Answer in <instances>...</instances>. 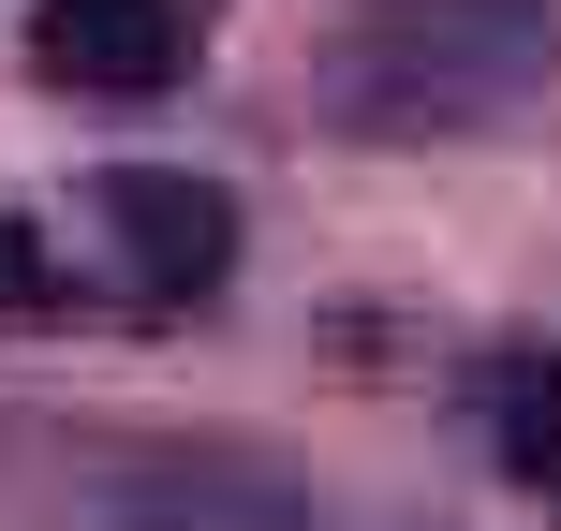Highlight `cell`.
<instances>
[{
  "mask_svg": "<svg viewBox=\"0 0 561 531\" xmlns=\"http://www.w3.org/2000/svg\"><path fill=\"white\" fill-rule=\"evenodd\" d=\"M561 74V0H340L310 104L355 148H458Z\"/></svg>",
  "mask_w": 561,
  "mask_h": 531,
  "instance_id": "cell-1",
  "label": "cell"
},
{
  "mask_svg": "<svg viewBox=\"0 0 561 531\" xmlns=\"http://www.w3.org/2000/svg\"><path fill=\"white\" fill-rule=\"evenodd\" d=\"M473 414H488V443H503V473L533 487V503H561V355L547 339H503V355L473 369Z\"/></svg>",
  "mask_w": 561,
  "mask_h": 531,
  "instance_id": "cell-5",
  "label": "cell"
},
{
  "mask_svg": "<svg viewBox=\"0 0 561 531\" xmlns=\"http://www.w3.org/2000/svg\"><path fill=\"white\" fill-rule=\"evenodd\" d=\"M89 207H104L118 266H134L163 310H207L237 280V193H222V177H193V163H104Z\"/></svg>",
  "mask_w": 561,
  "mask_h": 531,
  "instance_id": "cell-3",
  "label": "cell"
},
{
  "mask_svg": "<svg viewBox=\"0 0 561 531\" xmlns=\"http://www.w3.org/2000/svg\"><path fill=\"white\" fill-rule=\"evenodd\" d=\"M30 74L75 104H163L193 74V0H45L30 15Z\"/></svg>",
  "mask_w": 561,
  "mask_h": 531,
  "instance_id": "cell-4",
  "label": "cell"
},
{
  "mask_svg": "<svg viewBox=\"0 0 561 531\" xmlns=\"http://www.w3.org/2000/svg\"><path fill=\"white\" fill-rule=\"evenodd\" d=\"M89 531H310V487L266 443H104Z\"/></svg>",
  "mask_w": 561,
  "mask_h": 531,
  "instance_id": "cell-2",
  "label": "cell"
}]
</instances>
